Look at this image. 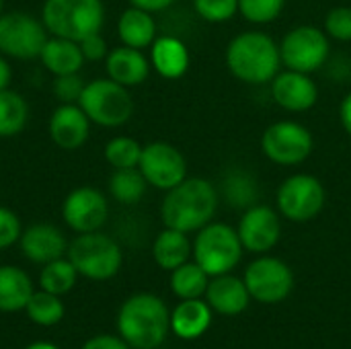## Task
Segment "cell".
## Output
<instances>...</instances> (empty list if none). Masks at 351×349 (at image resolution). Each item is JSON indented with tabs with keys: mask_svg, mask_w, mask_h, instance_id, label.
I'll return each instance as SVG.
<instances>
[{
	"mask_svg": "<svg viewBox=\"0 0 351 349\" xmlns=\"http://www.w3.org/2000/svg\"><path fill=\"white\" fill-rule=\"evenodd\" d=\"M130 2L136 8H142V10H148V12H160L165 8H169L175 0H130Z\"/></svg>",
	"mask_w": 351,
	"mask_h": 349,
	"instance_id": "41",
	"label": "cell"
},
{
	"mask_svg": "<svg viewBox=\"0 0 351 349\" xmlns=\"http://www.w3.org/2000/svg\"><path fill=\"white\" fill-rule=\"evenodd\" d=\"M39 60L53 76L76 74L84 64L80 43L64 37H49L39 53Z\"/></svg>",
	"mask_w": 351,
	"mask_h": 349,
	"instance_id": "22",
	"label": "cell"
},
{
	"mask_svg": "<svg viewBox=\"0 0 351 349\" xmlns=\"http://www.w3.org/2000/svg\"><path fill=\"white\" fill-rule=\"evenodd\" d=\"M142 148L144 146L138 140L128 136H117L105 144V160L113 169H136L140 165Z\"/></svg>",
	"mask_w": 351,
	"mask_h": 349,
	"instance_id": "33",
	"label": "cell"
},
{
	"mask_svg": "<svg viewBox=\"0 0 351 349\" xmlns=\"http://www.w3.org/2000/svg\"><path fill=\"white\" fill-rule=\"evenodd\" d=\"M339 117H341V125L343 130L351 136V93H348L341 101V107H339Z\"/></svg>",
	"mask_w": 351,
	"mask_h": 349,
	"instance_id": "42",
	"label": "cell"
},
{
	"mask_svg": "<svg viewBox=\"0 0 351 349\" xmlns=\"http://www.w3.org/2000/svg\"><path fill=\"white\" fill-rule=\"evenodd\" d=\"M10 80H12V68H10V64L0 56V91L8 88V86H10Z\"/></svg>",
	"mask_w": 351,
	"mask_h": 349,
	"instance_id": "43",
	"label": "cell"
},
{
	"mask_svg": "<svg viewBox=\"0 0 351 349\" xmlns=\"http://www.w3.org/2000/svg\"><path fill=\"white\" fill-rule=\"evenodd\" d=\"M117 35L123 45L144 49L150 47L156 39V23L152 19V12L130 6L121 12L117 21Z\"/></svg>",
	"mask_w": 351,
	"mask_h": 349,
	"instance_id": "23",
	"label": "cell"
},
{
	"mask_svg": "<svg viewBox=\"0 0 351 349\" xmlns=\"http://www.w3.org/2000/svg\"><path fill=\"white\" fill-rule=\"evenodd\" d=\"M109 216L107 197L95 187H78L70 191L62 204V218L74 232H95Z\"/></svg>",
	"mask_w": 351,
	"mask_h": 349,
	"instance_id": "14",
	"label": "cell"
},
{
	"mask_svg": "<svg viewBox=\"0 0 351 349\" xmlns=\"http://www.w3.org/2000/svg\"><path fill=\"white\" fill-rule=\"evenodd\" d=\"M25 313H27V317L35 325H39V327H53V325H58L64 319L66 309H64L62 296H56V294H49L45 290H39V292H33L31 300L25 306Z\"/></svg>",
	"mask_w": 351,
	"mask_h": 349,
	"instance_id": "32",
	"label": "cell"
},
{
	"mask_svg": "<svg viewBox=\"0 0 351 349\" xmlns=\"http://www.w3.org/2000/svg\"><path fill=\"white\" fill-rule=\"evenodd\" d=\"M82 349H130V346L115 335H95L82 346Z\"/></svg>",
	"mask_w": 351,
	"mask_h": 349,
	"instance_id": "40",
	"label": "cell"
},
{
	"mask_svg": "<svg viewBox=\"0 0 351 349\" xmlns=\"http://www.w3.org/2000/svg\"><path fill=\"white\" fill-rule=\"evenodd\" d=\"M222 195L232 208L247 210V208L255 206V202L259 197V185H257L255 177H251L247 171L234 169V171L226 173V177L222 181Z\"/></svg>",
	"mask_w": 351,
	"mask_h": 349,
	"instance_id": "28",
	"label": "cell"
},
{
	"mask_svg": "<svg viewBox=\"0 0 351 349\" xmlns=\"http://www.w3.org/2000/svg\"><path fill=\"white\" fill-rule=\"evenodd\" d=\"M212 323L210 304H204L199 298L183 300L171 313V329L181 339H197L208 331Z\"/></svg>",
	"mask_w": 351,
	"mask_h": 349,
	"instance_id": "24",
	"label": "cell"
},
{
	"mask_svg": "<svg viewBox=\"0 0 351 349\" xmlns=\"http://www.w3.org/2000/svg\"><path fill=\"white\" fill-rule=\"evenodd\" d=\"M325 33L335 41H351V6H335L327 12Z\"/></svg>",
	"mask_w": 351,
	"mask_h": 349,
	"instance_id": "36",
	"label": "cell"
},
{
	"mask_svg": "<svg viewBox=\"0 0 351 349\" xmlns=\"http://www.w3.org/2000/svg\"><path fill=\"white\" fill-rule=\"evenodd\" d=\"M148 181L140 173V169H115V173L109 177V193L115 202L134 206L138 204L146 193Z\"/></svg>",
	"mask_w": 351,
	"mask_h": 349,
	"instance_id": "29",
	"label": "cell"
},
{
	"mask_svg": "<svg viewBox=\"0 0 351 349\" xmlns=\"http://www.w3.org/2000/svg\"><path fill=\"white\" fill-rule=\"evenodd\" d=\"M41 21L53 37L82 41L101 31L105 8L101 0H45Z\"/></svg>",
	"mask_w": 351,
	"mask_h": 349,
	"instance_id": "4",
	"label": "cell"
},
{
	"mask_svg": "<svg viewBox=\"0 0 351 349\" xmlns=\"http://www.w3.org/2000/svg\"><path fill=\"white\" fill-rule=\"evenodd\" d=\"M243 255V243L239 232L224 222H210L202 230H197V239L193 243L195 263L212 278L224 276L237 267Z\"/></svg>",
	"mask_w": 351,
	"mask_h": 349,
	"instance_id": "7",
	"label": "cell"
},
{
	"mask_svg": "<svg viewBox=\"0 0 351 349\" xmlns=\"http://www.w3.org/2000/svg\"><path fill=\"white\" fill-rule=\"evenodd\" d=\"M171 315L154 294L130 296L117 315L119 337L134 349H156L169 335Z\"/></svg>",
	"mask_w": 351,
	"mask_h": 349,
	"instance_id": "2",
	"label": "cell"
},
{
	"mask_svg": "<svg viewBox=\"0 0 351 349\" xmlns=\"http://www.w3.org/2000/svg\"><path fill=\"white\" fill-rule=\"evenodd\" d=\"M150 66L169 80L181 78L187 68H189V51L187 45L171 35H162L156 37L152 43V51H150Z\"/></svg>",
	"mask_w": 351,
	"mask_h": 349,
	"instance_id": "21",
	"label": "cell"
},
{
	"mask_svg": "<svg viewBox=\"0 0 351 349\" xmlns=\"http://www.w3.org/2000/svg\"><path fill=\"white\" fill-rule=\"evenodd\" d=\"M245 284L251 298L276 304L282 302L294 288L292 269L276 257H259L245 272Z\"/></svg>",
	"mask_w": 351,
	"mask_h": 349,
	"instance_id": "13",
	"label": "cell"
},
{
	"mask_svg": "<svg viewBox=\"0 0 351 349\" xmlns=\"http://www.w3.org/2000/svg\"><path fill=\"white\" fill-rule=\"evenodd\" d=\"M80 43V49H82V56L84 60L88 62H99V60H105L107 53H109V47H107V41L103 39L101 31L99 33H93V35H86Z\"/></svg>",
	"mask_w": 351,
	"mask_h": 349,
	"instance_id": "39",
	"label": "cell"
},
{
	"mask_svg": "<svg viewBox=\"0 0 351 349\" xmlns=\"http://www.w3.org/2000/svg\"><path fill=\"white\" fill-rule=\"evenodd\" d=\"M315 140L308 128L298 121H276L261 136L263 154L282 167H294L304 163L313 152Z\"/></svg>",
	"mask_w": 351,
	"mask_h": 349,
	"instance_id": "9",
	"label": "cell"
},
{
	"mask_svg": "<svg viewBox=\"0 0 351 349\" xmlns=\"http://www.w3.org/2000/svg\"><path fill=\"white\" fill-rule=\"evenodd\" d=\"M208 274L197 265V263H183L177 269H173L171 274V290L183 298V300H191V298H199L206 294L208 290Z\"/></svg>",
	"mask_w": 351,
	"mask_h": 349,
	"instance_id": "31",
	"label": "cell"
},
{
	"mask_svg": "<svg viewBox=\"0 0 351 349\" xmlns=\"http://www.w3.org/2000/svg\"><path fill=\"white\" fill-rule=\"evenodd\" d=\"M325 187L308 173H298L288 177L278 189V208L286 220L308 222L321 214L325 208Z\"/></svg>",
	"mask_w": 351,
	"mask_h": 349,
	"instance_id": "10",
	"label": "cell"
},
{
	"mask_svg": "<svg viewBox=\"0 0 351 349\" xmlns=\"http://www.w3.org/2000/svg\"><path fill=\"white\" fill-rule=\"evenodd\" d=\"M84 80L80 78V74H64V76H56L53 80V95L58 97V101L62 103H78L80 95L84 91Z\"/></svg>",
	"mask_w": 351,
	"mask_h": 349,
	"instance_id": "37",
	"label": "cell"
},
{
	"mask_svg": "<svg viewBox=\"0 0 351 349\" xmlns=\"http://www.w3.org/2000/svg\"><path fill=\"white\" fill-rule=\"evenodd\" d=\"M206 298L210 309H214L220 315L232 317V315H241L251 300V294L247 290L245 280H239L234 276H216L206 290Z\"/></svg>",
	"mask_w": 351,
	"mask_h": 349,
	"instance_id": "20",
	"label": "cell"
},
{
	"mask_svg": "<svg viewBox=\"0 0 351 349\" xmlns=\"http://www.w3.org/2000/svg\"><path fill=\"white\" fill-rule=\"evenodd\" d=\"M218 210V189L212 181L202 177H187L167 191L160 218L167 228L181 232L202 230L212 222Z\"/></svg>",
	"mask_w": 351,
	"mask_h": 349,
	"instance_id": "1",
	"label": "cell"
},
{
	"mask_svg": "<svg viewBox=\"0 0 351 349\" xmlns=\"http://www.w3.org/2000/svg\"><path fill=\"white\" fill-rule=\"evenodd\" d=\"M68 259L76 267L78 276L93 282H107L115 278L123 263L119 245L99 230L78 234L68 245Z\"/></svg>",
	"mask_w": 351,
	"mask_h": 349,
	"instance_id": "5",
	"label": "cell"
},
{
	"mask_svg": "<svg viewBox=\"0 0 351 349\" xmlns=\"http://www.w3.org/2000/svg\"><path fill=\"white\" fill-rule=\"evenodd\" d=\"M78 105L90 123L103 128H119L128 123L134 113V101L128 86L111 78H97L86 82Z\"/></svg>",
	"mask_w": 351,
	"mask_h": 349,
	"instance_id": "6",
	"label": "cell"
},
{
	"mask_svg": "<svg viewBox=\"0 0 351 349\" xmlns=\"http://www.w3.org/2000/svg\"><path fill=\"white\" fill-rule=\"evenodd\" d=\"M191 255V243L187 239V232L175 230V228H165L152 247V257L158 267L173 272L179 265L187 263Z\"/></svg>",
	"mask_w": 351,
	"mask_h": 349,
	"instance_id": "26",
	"label": "cell"
},
{
	"mask_svg": "<svg viewBox=\"0 0 351 349\" xmlns=\"http://www.w3.org/2000/svg\"><path fill=\"white\" fill-rule=\"evenodd\" d=\"M140 173L148 181V185L169 191L187 179V160L179 148L169 142H150L142 148Z\"/></svg>",
	"mask_w": 351,
	"mask_h": 349,
	"instance_id": "12",
	"label": "cell"
},
{
	"mask_svg": "<svg viewBox=\"0 0 351 349\" xmlns=\"http://www.w3.org/2000/svg\"><path fill=\"white\" fill-rule=\"evenodd\" d=\"M239 239L243 249L251 253H267L274 249L282 234V222L269 206H251L239 222Z\"/></svg>",
	"mask_w": 351,
	"mask_h": 349,
	"instance_id": "15",
	"label": "cell"
},
{
	"mask_svg": "<svg viewBox=\"0 0 351 349\" xmlns=\"http://www.w3.org/2000/svg\"><path fill=\"white\" fill-rule=\"evenodd\" d=\"M19 245H21L23 255L31 263H39V265L56 261L64 257V253H68V243H66L64 232L58 226L45 224V222L25 228L21 232Z\"/></svg>",
	"mask_w": 351,
	"mask_h": 349,
	"instance_id": "18",
	"label": "cell"
},
{
	"mask_svg": "<svg viewBox=\"0 0 351 349\" xmlns=\"http://www.w3.org/2000/svg\"><path fill=\"white\" fill-rule=\"evenodd\" d=\"M331 51L329 35L313 25H300L288 31L280 43L282 64L290 70L313 74L325 66Z\"/></svg>",
	"mask_w": 351,
	"mask_h": 349,
	"instance_id": "8",
	"label": "cell"
},
{
	"mask_svg": "<svg viewBox=\"0 0 351 349\" xmlns=\"http://www.w3.org/2000/svg\"><path fill=\"white\" fill-rule=\"evenodd\" d=\"M33 292V282L21 267L0 265V313L25 311Z\"/></svg>",
	"mask_w": 351,
	"mask_h": 349,
	"instance_id": "25",
	"label": "cell"
},
{
	"mask_svg": "<svg viewBox=\"0 0 351 349\" xmlns=\"http://www.w3.org/2000/svg\"><path fill=\"white\" fill-rule=\"evenodd\" d=\"M21 232H23V228H21L19 216L12 210L0 206V251L19 243Z\"/></svg>",
	"mask_w": 351,
	"mask_h": 349,
	"instance_id": "38",
	"label": "cell"
},
{
	"mask_svg": "<svg viewBox=\"0 0 351 349\" xmlns=\"http://www.w3.org/2000/svg\"><path fill=\"white\" fill-rule=\"evenodd\" d=\"M25 349H60V348H56L53 344H47V341H37V344H31L29 348H25Z\"/></svg>",
	"mask_w": 351,
	"mask_h": 349,
	"instance_id": "44",
	"label": "cell"
},
{
	"mask_svg": "<svg viewBox=\"0 0 351 349\" xmlns=\"http://www.w3.org/2000/svg\"><path fill=\"white\" fill-rule=\"evenodd\" d=\"M105 70L111 80L123 84V86H138L142 84L150 74V62L142 53V49L136 47H115L105 58Z\"/></svg>",
	"mask_w": 351,
	"mask_h": 349,
	"instance_id": "19",
	"label": "cell"
},
{
	"mask_svg": "<svg viewBox=\"0 0 351 349\" xmlns=\"http://www.w3.org/2000/svg\"><path fill=\"white\" fill-rule=\"evenodd\" d=\"M2 2H4V0H0V14H2Z\"/></svg>",
	"mask_w": 351,
	"mask_h": 349,
	"instance_id": "45",
	"label": "cell"
},
{
	"mask_svg": "<svg viewBox=\"0 0 351 349\" xmlns=\"http://www.w3.org/2000/svg\"><path fill=\"white\" fill-rule=\"evenodd\" d=\"M226 66L241 82H271L282 66L280 45L263 31H245L228 43Z\"/></svg>",
	"mask_w": 351,
	"mask_h": 349,
	"instance_id": "3",
	"label": "cell"
},
{
	"mask_svg": "<svg viewBox=\"0 0 351 349\" xmlns=\"http://www.w3.org/2000/svg\"><path fill=\"white\" fill-rule=\"evenodd\" d=\"M76 280H78V272L72 265V261L60 257L43 265L39 274V288L56 296H66L76 286Z\"/></svg>",
	"mask_w": 351,
	"mask_h": 349,
	"instance_id": "30",
	"label": "cell"
},
{
	"mask_svg": "<svg viewBox=\"0 0 351 349\" xmlns=\"http://www.w3.org/2000/svg\"><path fill=\"white\" fill-rule=\"evenodd\" d=\"M193 6L208 23H226L239 12V0H193Z\"/></svg>",
	"mask_w": 351,
	"mask_h": 349,
	"instance_id": "35",
	"label": "cell"
},
{
	"mask_svg": "<svg viewBox=\"0 0 351 349\" xmlns=\"http://www.w3.org/2000/svg\"><path fill=\"white\" fill-rule=\"evenodd\" d=\"M49 136L62 150H78L90 134V119L78 103H62L49 117Z\"/></svg>",
	"mask_w": 351,
	"mask_h": 349,
	"instance_id": "17",
	"label": "cell"
},
{
	"mask_svg": "<svg viewBox=\"0 0 351 349\" xmlns=\"http://www.w3.org/2000/svg\"><path fill=\"white\" fill-rule=\"evenodd\" d=\"M47 39L43 21L27 12L0 14V53L14 60H33L39 58Z\"/></svg>",
	"mask_w": 351,
	"mask_h": 349,
	"instance_id": "11",
	"label": "cell"
},
{
	"mask_svg": "<svg viewBox=\"0 0 351 349\" xmlns=\"http://www.w3.org/2000/svg\"><path fill=\"white\" fill-rule=\"evenodd\" d=\"M271 97L282 109L300 113L317 105L319 86L315 84L311 74L286 68L284 72H278L271 80Z\"/></svg>",
	"mask_w": 351,
	"mask_h": 349,
	"instance_id": "16",
	"label": "cell"
},
{
	"mask_svg": "<svg viewBox=\"0 0 351 349\" xmlns=\"http://www.w3.org/2000/svg\"><path fill=\"white\" fill-rule=\"evenodd\" d=\"M29 119V105L27 101L10 91H0V138H12L21 134Z\"/></svg>",
	"mask_w": 351,
	"mask_h": 349,
	"instance_id": "27",
	"label": "cell"
},
{
	"mask_svg": "<svg viewBox=\"0 0 351 349\" xmlns=\"http://www.w3.org/2000/svg\"><path fill=\"white\" fill-rule=\"evenodd\" d=\"M286 6V0H239V12L255 25L276 21Z\"/></svg>",
	"mask_w": 351,
	"mask_h": 349,
	"instance_id": "34",
	"label": "cell"
}]
</instances>
